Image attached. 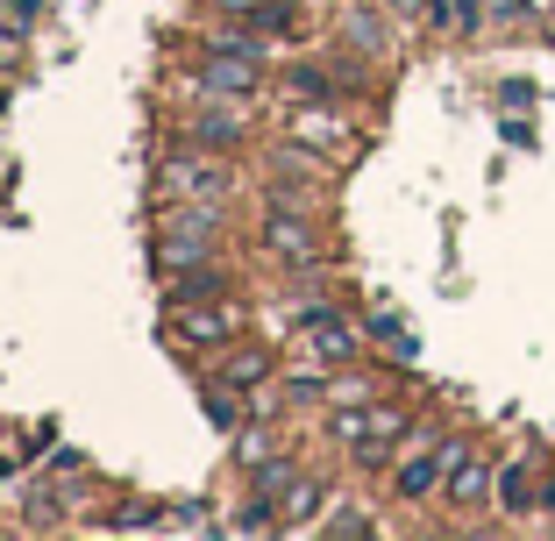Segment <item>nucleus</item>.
<instances>
[{"instance_id": "f257e3e1", "label": "nucleus", "mask_w": 555, "mask_h": 541, "mask_svg": "<svg viewBox=\"0 0 555 541\" xmlns=\"http://www.w3.org/2000/svg\"><path fill=\"white\" fill-rule=\"evenodd\" d=\"M214 221H221V207H207V199H185V207L164 214V221H157V271H179V263L207 257Z\"/></svg>"}, {"instance_id": "f03ea898", "label": "nucleus", "mask_w": 555, "mask_h": 541, "mask_svg": "<svg viewBox=\"0 0 555 541\" xmlns=\"http://www.w3.org/2000/svg\"><path fill=\"white\" fill-rule=\"evenodd\" d=\"M199 86L221 100H249L257 93V50H221L207 43V72H199Z\"/></svg>"}, {"instance_id": "7ed1b4c3", "label": "nucleus", "mask_w": 555, "mask_h": 541, "mask_svg": "<svg viewBox=\"0 0 555 541\" xmlns=\"http://www.w3.org/2000/svg\"><path fill=\"white\" fill-rule=\"evenodd\" d=\"M164 185H171V193H185V199H207V207H221L235 179L214 165V157H171V165H164Z\"/></svg>"}, {"instance_id": "20e7f679", "label": "nucleus", "mask_w": 555, "mask_h": 541, "mask_svg": "<svg viewBox=\"0 0 555 541\" xmlns=\"http://www.w3.org/2000/svg\"><path fill=\"white\" fill-rule=\"evenodd\" d=\"M263 243H271L285 263H307L313 249H321V243H313V229H307V214H293V207H271V221H263Z\"/></svg>"}, {"instance_id": "39448f33", "label": "nucleus", "mask_w": 555, "mask_h": 541, "mask_svg": "<svg viewBox=\"0 0 555 541\" xmlns=\"http://www.w3.org/2000/svg\"><path fill=\"white\" fill-rule=\"evenodd\" d=\"M235 329H243V307H235V299H221L214 313H185V321H179L185 343H229Z\"/></svg>"}, {"instance_id": "423d86ee", "label": "nucleus", "mask_w": 555, "mask_h": 541, "mask_svg": "<svg viewBox=\"0 0 555 541\" xmlns=\"http://www.w3.org/2000/svg\"><path fill=\"white\" fill-rule=\"evenodd\" d=\"M491 492V471L477 456H456V477H449V499H456V506H477V499Z\"/></svg>"}, {"instance_id": "0eeeda50", "label": "nucleus", "mask_w": 555, "mask_h": 541, "mask_svg": "<svg viewBox=\"0 0 555 541\" xmlns=\"http://www.w3.org/2000/svg\"><path fill=\"white\" fill-rule=\"evenodd\" d=\"M343 29H349V43H363V50H371V57H377V50H385V22H377L371 8H349V22H343Z\"/></svg>"}, {"instance_id": "6e6552de", "label": "nucleus", "mask_w": 555, "mask_h": 541, "mask_svg": "<svg viewBox=\"0 0 555 541\" xmlns=\"http://www.w3.org/2000/svg\"><path fill=\"white\" fill-rule=\"evenodd\" d=\"M193 136L199 143H243V115H199Z\"/></svg>"}, {"instance_id": "1a4fd4ad", "label": "nucleus", "mask_w": 555, "mask_h": 541, "mask_svg": "<svg viewBox=\"0 0 555 541\" xmlns=\"http://www.w3.org/2000/svg\"><path fill=\"white\" fill-rule=\"evenodd\" d=\"M499 499H506V513H527V463H506V471H499Z\"/></svg>"}, {"instance_id": "9d476101", "label": "nucleus", "mask_w": 555, "mask_h": 541, "mask_svg": "<svg viewBox=\"0 0 555 541\" xmlns=\"http://www.w3.org/2000/svg\"><path fill=\"white\" fill-rule=\"evenodd\" d=\"M371 329H377V335H385V343H392V357H421V343H413V335H406V329H399L392 313H377Z\"/></svg>"}, {"instance_id": "9b49d317", "label": "nucleus", "mask_w": 555, "mask_h": 541, "mask_svg": "<svg viewBox=\"0 0 555 541\" xmlns=\"http://www.w3.org/2000/svg\"><path fill=\"white\" fill-rule=\"evenodd\" d=\"M179 293H185V299H207V293H229V279H221V271H207V263H199L193 279H179Z\"/></svg>"}, {"instance_id": "f8f14e48", "label": "nucleus", "mask_w": 555, "mask_h": 541, "mask_svg": "<svg viewBox=\"0 0 555 541\" xmlns=\"http://www.w3.org/2000/svg\"><path fill=\"white\" fill-rule=\"evenodd\" d=\"M285 506H293V520H307V513L321 506V485H293V499H285Z\"/></svg>"}, {"instance_id": "ddd939ff", "label": "nucleus", "mask_w": 555, "mask_h": 541, "mask_svg": "<svg viewBox=\"0 0 555 541\" xmlns=\"http://www.w3.org/2000/svg\"><path fill=\"white\" fill-rule=\"evenodd\" d=\"M263 371H271V363H263V349H249V357H235V385H249V377H263Z\"/></svg>"}, {"instance_id": "4468645a", "label": "nucleus", "mask_w": 555, "mask_h": 541, "mask_svg": "<svg viewBox=\"0 0 555 541\" xmlns=\"http://www.w3.org/2000/svg\"><path fill=\"white\" fill-rule=\"evenodd\" d=\"M293 485V463H271V471H257V492H285Z\"/></svg>"}, {"instance_id": "2eb2a0df", "label": "nucleus", "mask_w": 555, "mask_h": 541, "mask_svg": "<svg viewBox=\"0 0 555 541\" xmlns=\"http://www.w3.org/2000/svg\"><path fill=\"white\" fill-rule=\"evenodd\" d=\"M456 8V22H477V0H449Z\"/></svg>"}, {"instance_id": "dca6fc26", "label": "nucleus", "mask_w": 555, "mask_h": 541, "mask_svg": "<svg viewBox=\"0 0 555 541\" xmlns=\"http://www.w3.org/2000/svg\"><path fill=\"white\" fill-rule=\"evenodd\" d=\"M491 8H499V15H520V8H527V0H491Z\"/></svg>"}, {"instance_id": "f3484780", "label": "nucleus", "mask_w": 555, "mask_h": 541, "mask_svg": "<svg viewBox=\"0 0 555 541\" xmlns=\"http://www.w3.org/2000/svg\"><path fill=\"white\" fill-rule=\"evenodd\" d=\"M392 8H399V15H421V8H427V0H392Z\"/></svg>"}]
</instances>
